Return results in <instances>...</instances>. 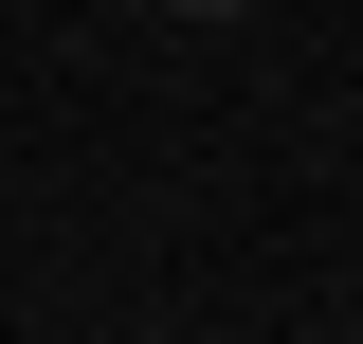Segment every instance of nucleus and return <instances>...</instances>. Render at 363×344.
Wrapping results in <instances>:
<instances>
[{
  "label": "nucleus",
  "instance_id": "obj_1",
  "mask_svg": "<svg viewBox=\"0 0 363 344\" xmlns=\"http://www.w3.org/2000/svg\"><path fill=\"white\" fill-rule=\"evenodd\" d=\"M182 18H236V0H182Z\"/></svg>",
  "mask_w": 363,
  "mask_h": 344
}]
</instances>
